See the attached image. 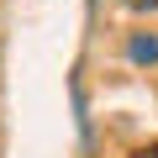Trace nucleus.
<instances>
[{"mask_svg":"<svg viewBox=\"0 0 158 158\" xmlns=\"http://www.w3.org/2000/svg\"><path fill=\"white\" fill-rule=\"evenodd\" d=\"M127 58L132 63H158V32H132L127 37Z\"/></svg>","mask_w":158,"mask_h":158,"instance_id":"obj_1","label":"nucleus"},{"mask_svg":"<svg viewBox=\"0 0 158 158\" xmlns=\"http://www.w3.org/2000/svg\"><path fill=\"white\" fill-rule=\"evenodd\" d=\"M116 6H127V11H158V0H116Z\"/></svg>","mask_w":158,"mask_h":158,"instance_id":"obj_2","label":"nucleus"}]
</instances>
